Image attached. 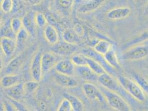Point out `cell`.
Masks as SVG:
<instances>
[{"label":"cell","instance_id":"obj_1","mask_svg":"<svg viewBox=\"0 0 148 111\" xmlns=\"http://www.w3.org/2000/svg\"><path fill=\"white\" fill-rule=\"evenodd\" d=\"M99 89L103 94L107 102L112 108L117 111H130V107L129 105L118 93L110 90L103 86L101 87Z\"/></svg>","mask_w":148,"mask_h":111},{"label":"cell","instance_id":"obj_2","mask_svg":"<svg viewBox=\"0 0 148 111\" xmlns=\"http://www.w3.org/2000/svg\"><path fill=\"white\" fill-rule=\"evenodd\" d=\"M117 80L125 91L134 99L141 102L145 101L144 91L136 82L123 76H118Z\"/></svg>","mask_w":148,"mask_h":111},{"label":"cell","instance_id":"obj_3","mask_svg":"<svg viewBox=\"0 0 148 111\" xmlns=\"http://www.w3.org/2000/svg\"><path fill=\"white\" fill-rule=\"evenodd\" d=\"M148 56V46L138 44L125 51L122 54V58L125 61H137Z\"/></svg>","mask_w":148,"mask_h":111},{"label":"cell","instance_id":"obj_4","mask_svg":"<svg viewBox=\"0 0 148 111\" xmlns=\"http://www.w3.org/2000/svg\"><path fill=\"white\" fill-rule=\"evenodd\" d=\"M98 82L102 86L118 93L122 91H125L113 76L106 72L99 75Z\"/></svg>","mask_w":148,"mask_h":111},{"label":"cell","instance_id":"obj_5","mask_svg":"<svg viewBox=\"0 0 148 111\" xmlns=\"http://www.w3.org/2000/svg\"><path fill=\"white\" fill-rule=\"evenodd\" d=\"M82 53L86 56L87 57H90L98 62L99 65H101L103 67L106 72L111 74L113 77H116V73L114 70L115 69L113 68L106 61L104 56L99 54L96 52L94 49H84L82 51Z\"/></svg>","mask_w":148,"mask_h":111},{"label":"cell","instance_id":"obj_6","mask_svg":"<svg viewBox=\"0 0 148 111\" xmlns=\"http://www.w3.org/2000/svg\"><path fill=\"white\" fill-rule=\"evenodd\" d=\"M82 90L87 98L97 100L101 103H105L106 101L103 94L100 89L91 83H85L82 85Z\"/></svg>","mask_w":148,"mask_h":111},{"label":"cell","instance_id":"obj_7","mask_svg":"<svg viewBox=\"0 0 148 111\" xmlns=\"http://www.w3.org/2000/svg\"><path fill=\"white\" fill-rule=\"evenodd\" d=\"M42 53L41 52H37L33 58L31 62V74L33 79L37 82H40L42 77L43 70L42 66Z\"/></svg>","mask_w":148,"mask_h":111},{"label":"cell","instance_id":"obj_8","mask_svg":"<svg viewBox=\"0 0 148 111\" xmlns=\"http://www.w3.org/2000/svg\"><path fill=\"white\" fill-rule=\"evenodd\" d=\"M77 50L76 44H70L63 41L54 44L51 49V52L57 55L68 56L73 54Z\"/></svg>","mask_w":148,"mask_h":111},{"label":"cell","instance_id":"obj_9","mask_svg":"<svg viewBox=\"0 0 148 111\" xmlns=\"http://www.w3.org/2000/svg\"><path fill=\"white\" fill-rule=\"evenodd\" d=\"M56 82L60 86L68 88H75L78 86L79 83L71 76L62 74L56 71L53 74Z\"/></svg>","mask_w":148,"mask_h":111},{"label":"cell","instance_id":"obj_10","mask_svg":"<svg viewBox=\"0 0 148 111\" xmlns=\"http://www.w3.org/2000/svg\"><path fill=\"white\" fill-rule=\"evenodd\" d=\"M75 71L82 79L87 82L98 81L99 75L96 74L88 65L76 66Z\"/></svg>","mask_w":148,"mask_h":111},{"label":"cell","instance_id":"obj_11","mask_svg":"<svg viewBox=\"0 0 148 111\" xmlns=\"http://www.w3.org/2000/svg\"><path fill=\"white\" fill-rule=\"evenodd\" d=\"M1 47L2 52L7 57H11L17 47L15 39L9 37H1Z\"/></svg>","mask_w":148,"mask_h":111},{"label":"cell","instance_id":"obj_12","mask_svg":"<svg viewBox=\"0 0 148 111\" xmlns=\"http://www.w3.org/2000/svg\"><path fill=\"white\" fill-rule=\"evenodd\" d=\"M75 65L71 60L65 59L58 61L55 66L56 71L69 76H72L75 71Z\"/></svg>","mask_w":148,"mask_h":111},{"label":"cell","instance_id":"obj_13","mask_svg":"<svg viewBox=\"0 0 148 111\" xmlns=\"http://www.w3.org/2000/svg\"><path fill=\"white\" fill-rule=\"evenodd\" d=\"M35 15L33 12L27 13L22 19L23 27L29 33V35L34 37L36 35V27L37 26Z\"/></svg>","mask_w":148,"mask_h":111},{"label":"cell","instance_id":"obj_14","mask_svg":"<svg viewBox=\"0 0 148 111\" xmlns=\"http://www.w3.org/2000/svg\"><path fill=\"white\" fill-rule=\"evenodd\" d=\"M106 0H87L84 1L77 9V11L81 13L91 12L97 10Z\"/></svg>","mask_w":148,"mask_h":111},{"label":"cell","instance_id":"obj_15","mask_svg":"<svg viewBox=\"0 0 148 111\" xmlns=\"http://www.w3.org/2000/svg\"><path fill=\"white\" fill-rule=\"evenodd\" d=\"M57 57L54 53H45L42 55V66L43 73L45 74L55 67L57 63Z\"/></svg>","mask_w":148,"mask_h":111},{"label":"cell","instance_id":"obj_16","mask_svg":"<svg viewBox=\"0 0 148 111\" xmlns=\"http://www.w3.org/2000/svg\"><path fill=\"white\" fill-rule=\"evenodd\" d=\"M130 12L131 10L128 7H118L108 11L107 16L112 20H119L128 17Z\"/></svg>","mask_w":148,"mask_h":111},{"label":"cell","instance_id":"obj_17","mask_svg":"<svg viewBox=\"0 0 148 111\" xmlns=\"http://www.w3.org/2000/svg\"><path fill=\"white\" fill-rule=\"evenodd\" d=\"M5 89L7 94L10 97V99L17 101H19L22 98L24 93L25 92L24 84L21 83H19L14 86Z\"/></svg>","mask_w":148,"mask_h":111},{"label":"cell","instance_id":"obj_18","mask_svg":"<svg viewBox=\"0 0 148 111\" xmlns=\"http://www.w3.org/2000/svg\"><path fill=\"white\" fill-rule=\"evenodd\" d=\"M44 33L45 39L50 44L54 45L59 42V33L53 26L51 25H47L45 27Z\"/></svg>","mask_w":148,"mask_h":111},{"label":"cell","instance_id":"obj_19","mask_svg":"<svg viewBox=\"0 0 148 111\" xmlns=\"http://www.w3.org/2000/svg\"><path fill=\"white\" fill-rule=\"evenodd\" d=\"M148 40V30L143 32L138 35L132 38L129 41L127 42L124 46V49H128L132 47L138 45Z\"/></svg>","mask_w":148,"mask_h":111},{"label":"cell","instance_id":"obj_20","mask_svg":"<svg viewBox=\"0 0 148 111\" xmlns=\"http://www.w3.org/2000/svg\"><path fill=\"white\" fill-rule=\"evenodd\" d=\"M112 49V44L108 39H101L93 46V49L101 55H105Z\"/></svg>","mask_w":148,"mask_h":111},{"label":"cell","instance_id":"obj_21","mask_svg":"<svg viewBox=\"0 0 148 111\" xmlns=\"http://www.w3.org/2000/svg\"><path fill=\"white\" fill-rule=\"evenodd\" d=\"M62 40L66 42L73 44H77L81 41L79 37L74 31L73 29L68 28L62 33Z\"/></svg>","mask_w":148,"mask_h":111},{"label":"cell","instance_id":"obj_22","mask_svg":"<svg viewBox=\"0 0 148 111\" xmlns=\"http://www.w3.org/2000/svg\"><path fill=\"white\" fill-rule=\"evenodd\" d=\"M20 83L19 77L14 74H7L1 80V85L4 88L14 86Z\"/></svg>","mask_w":148,"mask_h":111},{"label":"cell","instance_id":"obj_23","mask_svg":"<svg viewBox=\"0 0 148 111\" xmlns=\"http://www.w3.org/2000/svg\"><path fill=\"white\" fill-rule=\"evenodd\" d=\"M74 0H54L56 8L64 14L68 15L73 7Z\"/></svg>","mask_w":148,"mask_h":111},{"label":"cell","instance_id":"obj_24","mask_svg":"<svg viewBox=\"0 0 148 111\" xmlns=\"http://www.w3.org/2000/svg\"><path fill=\"white\" fill-rule=\"evenodd\" d=\"M105 60L112 67L116 69L119 70L121 69V66L118 61L117 54L116 52L111 49L106 55H104Z\"/></svg>","mask_w":148,"mask_h":111},{"label":"cell","instance_id":"obj_25","mask_svg":"<svg viewBox=\"0 0 148 111\" xmlns=\"http://www.w3.org/2000/svg\"><path fill=\"white\" fill-rule=\"evenodd\" d=\"M23 61V57L22 55L16 57L10 62L7 66L6 72L7 74H13L20 68Z\"/></svg>","mask_w":148,"mask_h":111},{"label":"cell","instance_id":"obj_26","mask_svg":"<svg viewBox=\"0 0 148 111\" xmlns=\"http://www.w3.org/2000/svg\"><path fill=\"white\" fill-rule=\"evenodd\" d=\"M64 97L68 99L71 102L74 111H82L84 110V105L82 102L77 97L68 93H64Z\"/></svg>","mask_w":148,"mask_h":111},{"label":"cell","instance_id":"obj_27","mask_svg":"<svg viewBox=\"0 0 148 111\" xmlns=\"http://www.w3.org/2000/svg\"><path fill=\"white\" fill-rule=\"evenodd\" d=\"M29 34L27 31L23 27L16 34V41L17 42V47L22 48L27 42Z\"/></svg>","mask_w":148,"mask_h":111},{"label":"cell","instance_id":"obj_28","mask_svg":"<svg viewBox=\"0 0 148 111\" xmlns=\"http://www.w3.org/2000/svg\"><path fill=\"white\" fill-rule=\"evenodd\" d=\"M1 37H9L12 38H15L16 35L13 31L11 25V20L9 19L7 21L5 25L2 26L1 30Z\"/></svg>","mask_w":148,"mask_h":111},{"label":"cell","instance_id":"obj_29","mask_svg":"<svg viewBox=\"0 0 148 111\" xmlns=\"http://www.w3.org/2000/svg\"><path fill=\"white\" fill-rule=\"evenodd\" d=\"M87 65L99 76L106 72L105 69L98 62L88 57H87Z\"/></svg>","mask_w":148,"mask_h":111},{"label":"cell","instance_id":"obj_30","mask_svg":"<svg viewBox=\"0 0 148 111\" xmlns=\"http://www.w3.org/2000/svg\"><path fill=\"white\" fill-rule=\"evenodd\" d=\"M71 60L74 65L76 66H80L87 65L86 56L82 54L76 53L72 56Z\"/></svg>","mask_w":148,"mask_h":111},{"label":"cell","instance_id":"obj_31","mask_svg":"<svg viewBox=\"0 0 148 111\" xmlns=\"http://www.w3.org/2000/svg\"><path fill=\"white\" fill-rule=\"evenodd\" d=\"M133 77L136 83L140 86L143 91L148 94V82L147 80L142 75L138 74H133Z\"/></svg>","mask_w":148,"mask_h":111},{"label":"cell","instance_id":"obj_32","mask_svg":"<svg viewBox=\"0 0 148 111\" xmlns=\"http://www.w3.org/2000/svg\"><path fill=\"white\" fill-rule=\"evenodd\" d=\"M11 25L13 31L16 35L23 27V21L18 18H14L11 20Z\"/></svg>","mask_w":148,"mask_h":111},{"label":"cell","instance_id":"obj_33","mask_svg":"<svg viewBox=\"0 0 148 111\" xmlns=\"http://www.w3.org/2000/svg\"><path fill=\"white\" fill-rule=\"evenodd\" d=\"M59 111H73V108L70 101L66 98L63 99L58 108Z\"/></svg>","mask_w":148,"mask_h":111},{"label":"cell","instance_id":"obj_34","mask_svg":"<svg viewBox=\"0 0 148 111\" xmlns=\"http://www.w3.org/2000/svg\"><path fill=\"white\" fill-rule=\"evenodd\" d=\"M13 8V0H2L1 8L3 12L8 13L12 11Z\"/></svg>","mask_w":148,"mask_h":111},{"label":"cell","instance_id":"obj_35","mask_svg":"<svg viewBox=\"0 0 148 111\" xmlns=\"http://www.w3.org/2000/svg\"><path fill=\"white\" fill-rule=\"evenodd\" d=\"M35 20L37 26L39 27H43L47 26V19L43 13L37 12L35 15Z\"/></svg>","mask_w":148,"mask_h":111},{"label":"cell","instance_id":"obj_36","mask_svg":"<svg viewBox=\"0 0 148 111\" xmlns=\"http://www.w3.org/2000/svg\"><path fill=\"white\" fill-rule=\"evenodd\" d=\"M38 82H37L34 80V81H29V82H26L24 84L25 92L31 93L36 91V89L39 86Z\"/></svg>","mask_w":148,"mask_h":111},{"label":"cell","instance_id":"obj_37","mask_svg":"<svg viewBox=\"0 0 148 111\" xmlns=\"http://www.w3.org/2000/svg\"><path fill=\"white\" fill-rule=\"evenodd\" d=\"M73 29L79 37H83L85 35V30L83 26L80 24H75L73 26Z\"/></svg>","mask_w":148,"mask_h":111},{"label":"cell","instance_id":"obj_38","mask_svg":"<svg viewBox=\"0 0 148 111\" xmlns=\"http://www.w3.org/2000/svg\"><path fill=\"white\" fill-rule=\"evenodd\" d=\"M10 101L12 102V103L14 106L15 108L17 109V110H18V111H27L25 106L23 105H22L19 102H18V101L12 99H10Z\"/></svg>","mask_w":148,"mask_h":111},{"label":"cell","instance_id":"obj_39","mask_svg":"<svg viewBox=\"0 0 148 111\" xmlns=\"http://www.w3.org/2000/svg\"><path fill=\"white\" fill-rule=\"evenodd\" d=\"M4 108L6 111H15L16 108L10 101H5L3 102Z\"/></svg>","mask_w":148,"mask_h":111},{"label":"cell","instance_id":"obj_40","mask_svg":"<svg viewBox=\"0 0 148 111\" xmlns=\"http://www.w3.org/2000/svg\"><path fill=\"white\" fill-rule=\"evenodd\" d=\"M23 1L32 6L37 5L39 4L41 2V0H23Z\"/></svg>","mask_w":148,"mask_h":111},{"label":"cell","instance_id":"obj_41","mask_svg":"<svg viewBox=\"0 0 148 111\" xmlns=\"http://www.w3.org/2000/svg\"><path fill=\"white\" fill-rule=\"evenodd\" d=\"M136 2L139 4H145L148 2V0H136Z\"/></svg>","mask_w":148,"mask_h":111},{"label":"cell","instance_id":"obj_42","mask_svg":"<svg viewBox=\"0 0 148 111\" xmlns=\"http://www.w3.org/2000/svg\"><path fill=\"white\" fill-rule=\"evenodd\" d=\"M81 1H87V0H81Z\"/></svg>","mask_w":148,"mask_h":111},{"label":"cell","instance_id":"obj_43","mask_svg":"<svg viewBox=\"0 0 148 111\" xmlns=\"http://www.w3.org/2000/svg\"></svg>","mask_w":148,"mask_h":111}]
</instances>
